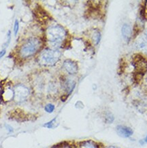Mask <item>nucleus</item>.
<instances>
[{"label": "nucleus", "mask_w": 147, "mask_h": 148, "mask_svg": "<svg viewBox=\"0 0 147 148\" xmlns=\"http://www.w3.org/2000/svg\"><path fill=\"white\" fill-rule=\"evenodd\" d=\"M66 34V31L62 26H52L47 30V39L52 47L58 48L63 43Z\"/></svg>", "instance_id": "obj_1"}, {"label": "nucleus", "mask_w": 147, "mask_h": 148, "mask_svg": "<svg viewBox=\"0 0 147 148\" xmlns=\"http://www.w3.org/2000/svg\"><path fill=\"white\" fill-rule=\"evenodd\" d=\"M41 41L37 38H30L24 42L20 49V56L22 58H27L33 56L41 47Z\"/></svg>", "instance_id": "obj_2"}, {"label": "nucleus", "mask_w": 147, "mask_h": 148, "mask_svg": "<svg viewBox=\"0 0 147 148\" xmlns=\"http://www.w3.org/2000/svg\"><path fill=\"white\" fill-rule=\"evenodd\" d=\"M61 53L56 49H46L42 51L38 58V62L43 66H53L59 60Z\"/></svg>", "instance_id": "obj_3"}, {"label": "nucleus", "mask_w": 147, "mask_h": 148, "mask_svg": "<svg viewBox=\"0 0 147 148\" xmlns=\"http://www.w3.org/2000/svg\"><path fill=\"white\" fill-rule=\"evenodd\" d=\"M133 66L136 73L144 75L147 72V61L140 54H136L133 58Z\"/></svg>", "instance_id": "obj_4"}, {"label": "nucleus", "mask_w": 147, "mask_h": 148, "mask_svg": "<svg viewBox=\"0 0 147 148\" xmlns=\"http://www.w3.org/2000/svg\"><path fill=\"white\" fill-rule=\"evenodd\" d=\"M29 94V90L23 85H18L14 90V98L16 101L22 102L26 99Z\"/></svg>", "instance_id": "obj_5"}, {"label": "nucleus", "mask_w": 147, "mask_h": 148, "mask_svg": "<svg viewBox=\"0 0 147 148\" xmlns=\"http://www.w3.org/2000/svg\"><path fill=\"white\" fill-rule=\"evenodd\" d=\"M63 68L70 75L76 74L78 71V65L76 62L71 60H66L64 61Z\"/></svg>", "instance_id": "obj_6"}, {"label": "nucleus", "mask_w": 147, "mask_h": 148, "mask_svg": "<svg viewBox=\"0 0 147 148\" xmlns=\"http://www.w3.org/2000/svg\"><path fill=\"white\" fill-rule=\"evenodd\" d=\"M116 132L121 137L127 138L132 135L133 130L129 127L120 125V126L116 127Z\"/></svg>", "instance_id": "obj_7"}, {"label": "nucleus", "mask_w": 147, "mask_h": 148, "mask_svg": "<svg viewBox=\"0 0 147 148\" xmlns=\"http://www.w3.org/2000/svg\"><path fill=\"white\" fill-rule=\"evenodd\" d=\"M121 33L123 38L129 42L131 37V29L128 24H124L121 29Z\"/></svg>", "instance_id": "obj_8"}, {"label": "nucleus", "mask_w": 147, "mask_h": 148, "mask_svg": "<svg viewBox=\"0 0 147 148\" xmlns=\"http://www.w3.org/2000/svg\"><path fill=\"white\" fill-rule=\"evenodd\" d=\"M80 148H99L97 144L93 141H84L81 142Z\"/></svg>", "instance_id": "obj_9"}, {"label": "nucleus", "mask_w": 147, "mask_h": 148, "mask_svg": "<svg viewBox=\"0 0 147 148\" xmlns=\"http://www.w3.org/2000/svg\"><path fill=\"white\" fill-rule=\"evenodd\" d=\"M75 87V82L71 80H67L66 82H65V89H66L67 92L70 94V93L72 92Z\"/></svg>", "instance_id": "obj_10"}, {"label": "nucleus", "mask_w": 147, "mask_h": 148, "mask_svg": "<svg viewBox=\"0 0 147 148\" xmlns=\"http://www.w3.org/2000/svg\"><path fill=\"white\" fill-rule=\"evenodd\" d=\"M137 47L139 49H142V50H145L147 49V41L145 38H142L140 40L137 42Z\"/></svg>", "instance_id": "obj_11"}, {"label": "nucleus", "mask_w": 147, "mask_h": 148, "mask_svg": "<svg viewBox=\"0 0 147 148\" xmlns=\"http://www.w3.org/2000/svg\"><path fill=\"white\" fill-rule=\"evenodd\" d=\"M101 38V34L99 32L96 31L93 35V40L95 45H97L99 42Z\"/></svg>", "instance_id": "obj_12"}, {"label": "nucleus", "mask_w": 147, "mask_h": 148, "mask_svg": "<svg viewBox=\"0 0 147 148\" xmlns=\"http://www.w3.org/2000/svg\"><path fill=\"white\" fill-rule=\"evenodd\" d=\"M105 122L108 123V124H110L114 121V116L112 113H108L105 115Z\"/></svg>", "instance_id": "obj_13"}, {"label": "nucleus", "mask_w": 147, "mask_h": 148, "mask_svg": "<svg viewBox=\"0 0 147 148\" xmlns=\"http://www.w3.org/2000/svg\"><path fill=\"white\" fill-rule=\"evenodd\" d=\"M18 29H19V22L17 19L15 20L14 21V36L17 35L18 32Z\"/></svg>", "instance_id": "obj_14"}, {"label": "nucleus", "mask_w": 147, "mask_h": 148, "mask_svg": "<svg viewBox=\"0 0 147 148\" xmlns=\"http://www.w3.org/2000/svg\"><path fill=\"white\" fill-rule=\"evenodd\" d=\"M54 110V106L52 104H48L47 105H46V107H45V111H46L47 113H52Z\"/></svg>", "instance_id": "obj_15"}, {"label": "nucleus", "mask_w": 147, "mask_h": 148, "mask_svg": "<svg viewBox=\"0 0 147 148\" xmlns=\"http://www.w3.org/2000/svg\"><path fill=\"white\" fill-rule=\"evenodd\" d=\"M10 40H11V32L10 31V30H9V31L7 32V40H6V42H5V44L3 45V47H5V48H6V47H8V45H10Z\"/></svg>", "instance_id": "obj_16"}, {"label": "nucleus", "mask_w": 147, "mask_h": 148, "mask_svg": "<svg viewBox=\"0 0 147 148\" xmlns=\"http://www.w3.org/2000/svg\"><path fill=\"white\" fill-rule=\"evenodd\" d=\"M55 121H56V119L54 118V119H52V120L49 121V122L45 124L44 125V126L46 127V128H52L54 127V122H55Z\"/></svg>", "instance_id": "obj_17"}, {"label": "nucleus", "mask_w": 147, "mask_h": 148, "mask_svg": "<svg viewBox=\"0 0 147 148\" xmlns=\"http://www.w3.org/2000/svg\"><path fill=\"white\" fill-rule=\"evenodd\" d=\"M5 54V49H3V50H1V51H0V58H2V57L4 56Z\"/></svg>", "instance_id": "obj_18"}, {"label": "nucleus", "mask_w": 147, "mask_h": 148, "mask_svg": "<svg viewBox=\"0 0 147 148\" xmlns=\"http://www.w3.org/2000/svg\"><path fill=\"white\" fill-rule=\"evenodd\" d=\"M5 127H6L7 130H8L9 132H12L13 131V129H12V128L11 126H8V125H6V126H5Z\"/></svg>", "instance_id": "obj_19"}, {"label": "nucleus", "mask_w": 147, "mask_h": 148, "mask_svg": "<svg viewBox=\"0 0 147 148\" xmlns=\"http://www.w3.org/2000/svg\"><path fill=\"white\" fill-rule=\"evenodd\" d=\"M60 148H71V147H69V145H63V146H61Z\"/></svg>", "instance_id": "obj_20"}, {"label": "nucleus", "mask_w": 147, "mask_h": 148, "mask_svg": "<svg viewBox=\"0 0 147 148\" xmlns=\"http://www.w3.org/2000/svg\"><path fill=\"white\" fill-rule=\"evenodd\" d=\"M144 141H145V142H146V143H147V136H146V138H145Z\"/></svg>", "instance_id": "obj_21"}]
</instances>
